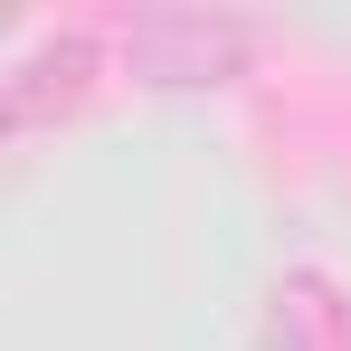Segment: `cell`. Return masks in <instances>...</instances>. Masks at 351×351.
Segmentation results:
<instances>
[{"label": "cell", "mask_w": 351, "mask_h": 351, "mask_svg": "<svg viewBox=\"0 0 351 351\" xmlns=\"http://www.w3.org/2000/svg\"><path fill=\"white\" fill-rule=\"evenodd\" d=\"M114 48L143 86H228L256 58V29L228 10H133L114 29Z\"/></svg>", "instance_id": "1"}, {"label": "cell", "mask_w": 351, "mask_h": 351, "mask_svg": "<svg viewBox=\"0 0 351 351\" xmlns=\"http://www.w3.org/2000/svg\"><path fill=\"white\" fill-rule=\"evenodd\" d=\"M48 76H58V86H86V76H95V38L66 29V38H48L38 58H19L10 76H0V123H38V114H48V105H58Z\"/></svg>", "instance_id": "2"}]
</instances>
